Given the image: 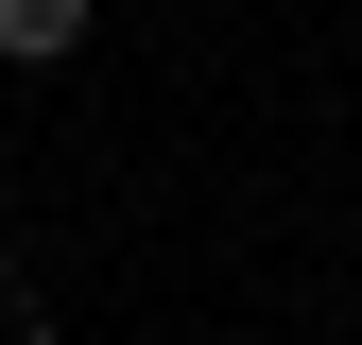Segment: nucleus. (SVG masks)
I'll list each match as a JSON object with an SVG mask.
<instances>
[{"instance_id": "1", "label": "nucleus", "mask_w": 362, "mask_h": 345, "mask_svg": "<svg viewBox=\"0 0 362 345\" xmlns=\"http://www.w3.org/2000/svg\"><path fill=\"white\" fill-rule=\"evenodd\" d=\"M0 52H18V69H69L86 52V0H0Z\"/></svg>"}, {"instance_id": "2", "label": "nucleus", "mask_w": 362, "mask_h": 345, "mask_svg": "<svg viewBox=\"0 0 362 345\" xmlns=\"http://www.w3.org/2000/svg\"><path fill=\"white\" fill-rule=\"evenodd\" d=\"M35 345H69V328H35Z\"/></svg>"}]
</instances>
